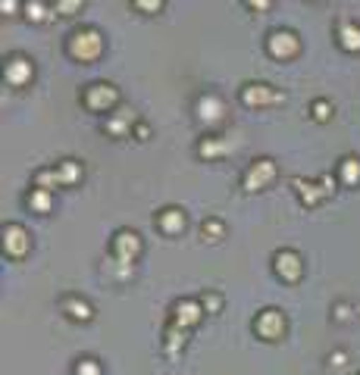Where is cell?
I'll use <instances>...</instances> for the list:
<instances>
[{"instance_id": "cell-1", "label": "cell", "mask_w": 360, "mask_h": 375, "mask_svg": "<svg viewBox=\"0 0 360 375\" xmlns=\"http://www.w3.org/2000/svg\"><path fill=\"white\" fill-rule=\"evenodd\" d=\"M100 47H104V38L95 32V28H85V32H76L72 35V56H78V60H95L100 54Z\"/></svg>"}, {"instance_id": "cell-2", "label": "cell", "mask_w": 360, "mask_h": 375, "mask_svg": "<svg viewBox=\"0 0 360 375\" xmlns=\"http://www.w3.org/2000/svg\"><path fill=\"white\" fill-rule=\"evenodd\" d=\"M254 328L260 331L266 341H276V338L285 331V319H282V313H279V309H266V313L257 316Z\"/></svg>"}, {"instance_id": "cell-3", "label": "cell", "mask_w": 360, "mask_h": 375, "mask_svg": "<svg viewBox=\"0 0 360 375\" xmlns=\"http://www.w3.org/2000/svg\"><path fill=\"white\" fill-rule=\"evenodd\" d=\"M113 250H116L119 263H132V259L138 257V250H141L138 235H135V232H119L116 241H113Z\"/></svg>"}, {"instance_id": "cell-4", "label": "cell", "mask_w": 360, "mask_h": 375, "mask_svg": "<svg viewBox=\"0 0 360 375\" xmlns=\"http://www.w3.org/2000/svg\"><path fill=\"white\" fill-rule=\"evenodd\" d=\"M276 272L285 281H298L301 272H304V266H301V257L294 254V250H282V254H276Z\"/></svg>"}, {"instance_id": "cell-5", "label": "cell", "mask_w": 360, "mask_h": 375, "mask_svg": "<svg viewBox=\"0 0 360 375\" xmlns=\"http://www.w3.org/2000/svg\"><path fill=\"white\" fill-rule=\"evenodd\" d=\"M272 176H276V166H272V160H257L254 166H251L248 178H244V188H248V191H257V188H263Z\"/></svg>"}, {"instance_id": "cell-6", "label": "cell", "mask_w": 360, "mask_h": 375, "mask_svg": "<svg viewBox=\"0 0 360 375\" xmlns=\"http://www.w3.org/2000/svg\"><path fill=\"white\" fill-rule=\"evenodd\" d=\"M270 54L288 60V56L298 54V38H294L292 32H272L270 35Z\"/></svg>"}, {"instance_id": "cell-7", "label": "cell", "mask_w": 360, "mask_h": 375, "mask_svg": "<svg viewBox=\"0 0 360 375\" xmlns=\"http://www.w3.org/2000/svg\"><path fill=\"white\" fill-rule=\"evenodd\" d=\"M4 247H6V254L23 257L25 250H28V235H25V228H23V226H6V228H4Z\"/></svg>"}, {"instance_id": "cell-8", "label": "cell", "mask_w": 360, "mask_h": 375, "mask_svg": "<svg viewBox=\"0 0 360 375\" xmlns=\"http://www.w3.org/2000/svg\"><path fill=\"white\" fill-rule=\"evenodd\" d=\"M85 100H88V106H95V110H104V106L116 104V88H113V85H95Z\"/></svg>"}, {"instance_id": "cell-9", "label": "cell", "mask_w": 360, "mask_h": 375, "mask_svg": "<svg viewBox=\"0 0 360 375\" xmlns=\"http://www.w3.org/2000/svg\"><path fill=\"white\" fill-rule=\"evenodd\" d=\"M198 319H200V304H194V300H185V304L176 307V322H172V326L185 331L188 326H194Z\"/></svg>"}, {"instance_id": "cell-10", "label": "cell", "mask_w": 360, "mask_h": 375, "mask_svg": "<svg viewBox=\"0 0 360 375\" xmlns=\"http://www.w3.org/2000/svg\"><path fill=\"white\" fill-rule=\"evenodd\" d=\"M28 78H32V63H28V60H10V63H6V82L25 85Z\"/></svg>"}, {"instance_id": "cell-11", "label": "cell", "mask_w": 360, "mask_h": 375, "mask_svg": "<svg viewBox=\"0 0 360 375\" xmlns=\"http://www.w3.org/2000/svg\"><path fill=\"white\" fill-rule=\"evenodd\" d=\"M272 100H279V94H272L266 85H251L248 91H244V104H272Z\"/></svg>"}, {"instance_id": "cell-12", "label": "cell", "mask_w": 360, "mask_h": 375, "mask_svg": "<svg viewBox=\"0 0 360 375\" xmlns=\"http://www.w3.org/2000/svg\"><path fill=\"white\" fill-rule=\"evenodd\" d=\"M157 222H160V228H163V232H169V235H176V232H182V228H185L182 210H163Z\"/></svg>"}, {"instance_id": "cell-13", "label": "cell", "mask_w": 360, "mask_h": 375, "mask_svg": "<svg viewBox=\"0 0 360 375\" xmlns=\"http://www.w3.org/2000/svg\"><path fill=\"white\" fill-rule=\"evenodd\" d=\"M198 110H200V119H220V110H222V106H220V100H216V97H200V104H198Z\"/></svg>"}, {"instance_id": "cell-14", "label": "cell", "mask_w": 360, "mask_h": 375, "mask_svg": "<svg viewBox=\"0 0 360 375\" xmlns=\"http://www.w3.org/2000/svg\"><path fill=\"white\" fill-rule=\"evenodd\" d=\"M66 313L72 319H82V322L91 319V307L85 304V300H66Z\"/></svg>"}, {"instance_id": "cell-15", "label": "cell", "mask_w": 360, "mask_h": 375, "mask_svg": "<svg viewBox=\"0 0 360 375\" xmlns=\"http://www.w3.org/2000/svg\"><path fill=\"white\" fill-rule=\"evenodd\" d=\"M342 178H344L348 185L360 182V160H354V156H348V160L342 163Z\"/></svg>"}, {"instance_id": "cell-16", "label": "cell", "mask_w": 360, "mask_h": 375, "mask_svg": "<svg viewBox=\"0 0 360 375\" xmlns=\"http://www.w3.org/2000/svg\"><path fill=\"white\" fill-rule=\"evenodd\" d=\"M342 44L348 50H360V28L357 25H342Z\"/></svg>"}, {"instance_id": "cell-17", "label": "cell", "mask_w": 360, "mask_h": 375, "mask_svg": "<svg viewBox=\"0 0 360 375\" xmlns=\"http://www.w3.org/2000/svg\"><path fill=\"white\" fill-rule=\"evenodd\" d=\"M28 204H32L38 213H47V210H50V194H47V188H38V191H32Z\"/></svg>"}, {"instance_id": "cell-18", "label": "cell", "mask_w": 360, "mask_h": 375, "mask_svg": "<svg viewBox=\"0 0 360 375\" xmlns=\"http://www.w3.org/2000/svg\"><path fill=\"white\" fill-rule=\"evenodd\" d=\"M56 176H60V182L63 185H69V182H76L78 178V166L72 163V160H66V163H60V169H56Z\"/></svg>"}, {"instance_id": "cell-19", "label": "cell", "mask_w": 360, "mask_h": 375, "mask_svg": "<svg viewBox=\"0 0 360 375\" xmlns=\"http://www.w3.org/2000/svg\"><path fill=\"white\" fill-rule=\"evenodd\" d=\"M132 119H135L132 113H128V110H122L116 119H110V125H107V128H110L113 135H122V132H126V125H128V122H132Z\"/></svg>"}, {"instance_id": "cell-20", "label": "cell", "mask_w": 360, "mask_h": 375, "mask_svg": "<svg viewBox=\"0 0 360 375\" xmlns=\"http://www.w3.org/2000/svg\"><path fill=\"white\" fill-rule=\"evenodd\" d=\"M78 6H82V0H56V10H60V16H72Z\"/></svg>"}, {"instance_id": "cell-21", "label": "cell", "mask_w": 360, "mask_h": 375, "mask_svg": "<svg viewBox=\"0 0 360 375\" xmlns=\"http://www.w3.org/2000/svg\"><path fill=\"white\" fill-rule=\"evenodd\" d=\"M76 375H100V366L95 363V359H82V363H78V369H76Z\"/></svg>"}, {"instance_id": "cell-22", "label": "cell", "mask_w": 360, "mask_h": 375, "mask_svg": "<svg viewBox=\"0 0 360 375\" xmlns=\"http://www.w3.org/2000/svg\"><path fill=\"white\" fill-rule=\"evenodd\" d=\"M25 13L35 19V23H41V19H44V6H41L38 0H35V4H28V6H25Z\"/></svg>"}, {"instance_id": "cell-23", "label": "cell", "mask_w": 360, "mask_h": 375, "mask_svg": "<svg viewBox=\"0 0 360 375\" xmlns=\"http://www.w3.org/2000/svg\"><path fill=\"white\" fill-rule=\"evenodd\" d=\"M135 4H138L141 10H148V13H157L163 6V0H135Z\"/></svg>"}, {"instance_id": "cell-24", "label": "cell", "mask_w": 360, "mask_h": 375, "mask_svg": "<svg viewBox=\"0 0 360 375\" xmlns=\"http://www.w3.org/2000/svg\"><path fill=\"white\" fill-rule=\"evenodd\" d=\"M313 110H316V119H329V106L323 104V100H320V104L313 106Z\"/></svg>"}, {"instance_id": "cell-25", "label": "cell", "mask_w": 360, "mask_h": 375, "mask_svg": "<svg viewBox=\"0 0 360 375\" xmlns=\"http://www.w3.org/2000/svg\"><path fill=\"white\" fill-rule=\"evenodd\" d=\"M207 232H210V235H220V232H222V226H220V222H210V226L204 222V235H207ZM213 241H216V238H213Z\"/></svg>"}, {"instance_id": "cell-26", "label": "cell", "mask_w": 360, "mask_h": 375, "mask_svg": "<svg viewBox=\"0 0 360 375\" xmlns=\"http://www.w3.org/2000/svg\"><path fill=\"white\" fill-rule=\"evenodd\" d=\"M0 6H4V13H13L16 10V0H0Z\"/></svg>"}, {"instance_id": "cell-27", "label": "cell", "mask_w": 360, "mask_h": 375, "mask_svg": "<svg viewBox=\"0 0 360 375\" xmlns=\"http://www.w3.org/2000/svg\"><path fill=\"white\" fill-rule=\"evenodd\" d=\"M204 307H210V309H216V307H220V297H216V294H210V297H207V300H204Z\"/></svg>"}, {"instance_id": "cell-28", "label": "cell", "mask_w": 360, "mask_h": 375, "mask_svg": "<svg viewBox=\"0 0 360 375\" xmlns=\"http://www.w3.org/2000/svg\"><path fill=\"white\" fill-rule=\"evenodd\" d=\"M251 6H257V10H266V6H270V0H248Z\"/></svg>"}]
</instances>
